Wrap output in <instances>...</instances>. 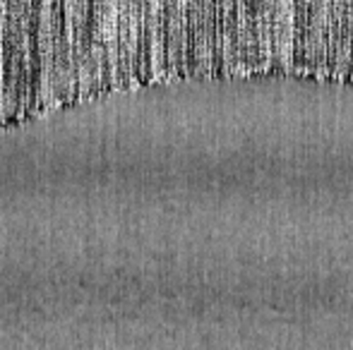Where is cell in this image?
Segmentation results:
<instances>
[{
	"mask_svg": "<svg viewBox=\"0 0 353 350\" xmlns=\"http://www.w3.org/2000/svg\"><path fill=\"white\" fill-rule=\"evenodd\" d=\"M293 22H296V3H276L270 75L293 72Z\"/></svg>",
	"mask_w": 353,
	"mask_h": 350,
	"instance_id": "6da1fadb",
	"label": "cell"
},
{
	"mask_svg": "<svg viewBox=\"0 0 353 350\" xmlns=\"http://www.w3.org/2000/svg\"><path fill=\"white\" fill-rule=\"evenodd\" d=\"M223 75H238L241 77V3H226Z\"/></svg>",
	"mask_w": 353,
	"mask_h": 350,
	"instance_id": "7a4b0ae2",
	"label": "cell"
},
{
	"mask_svg": "<svg viewBox=\"0 0 353 350\" xmlns=\"http://www.w3.org/2000/svg\"><path fill=\"white\" fill-rule=\"evenodd\" d=\"M336 80L353 82V3H344L341 17V43H339V65Z\"/></svg>",
	"mask_w": 353,
	"mask_h": 350,
	"instance_id": "3957f363",
	"label": "cell"
}]
</instances>
